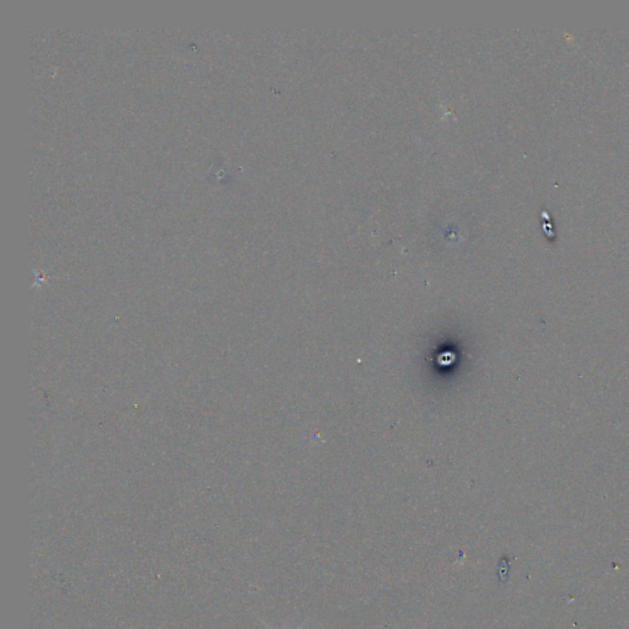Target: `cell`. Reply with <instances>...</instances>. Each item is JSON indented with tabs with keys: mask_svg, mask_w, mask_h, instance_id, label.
I'll return each mask as SVG.
<instances>
[{
	"mask_svg": "<svg viewBox=\"0 0 629 629\" xmlns=\"http://www.w3.org/2000/svg\"><path fill=\"white\" fill-rule=\"evenodd\" d=\"M307 622H309V620H305L304 623H301V625H299V627H298V628L296 629H304V627L307 625ZM262 623H264V625H266V627H267V628L268 629H274L273 627H271V625H267V623H266V622H264V620H262Z\"/></svg>",
	"mask_w": 629,
	"mask_h": 629,
	"instance_id": "obj_1",
	"label": "cell"
}]
</instances>
